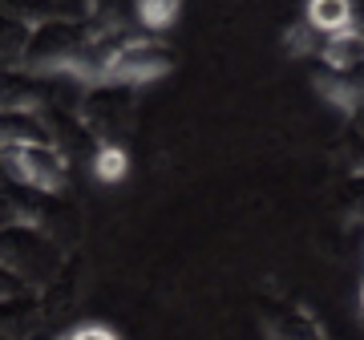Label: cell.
I'll use <instances>...</instances> for the list:
<instances>
[{
  "instance_id": "ba28073f",
  "label": "cell",
  "mask_w": 364,
  "mask_h": 340,
  "mask_svg": "<svg viewBox=\"0 0 364 340\" xmlns=\"http://www.w3.org/2000/svg\"><path fill=\"white\" fill-rule=\"evenodd\" d=\"M0 13L13 16L16 25L37 28V25L57 21V16H61V9H57V0H0Z\"/></svg>"
},
{
  "instance_id": "3957f363",
  "label": "cell",
  "mask_w": 364,
  "mask_h": 340,
  "mask_svg": "<svg viewBox=\"0 0 364 340\" xmlns=\"http://www.w3.org/2000/svg\"><path fill=\"white\" fill-rule=\"evenodd\" d=\"M45 93L33 73H0V114H37Z\"/></svg>"
},
{
  "instance_id": "277c9868",
  "label": "cell",
  "mask_w": 364,
  "mask_h": 340,
  "mask_svg": "<svg viewBox=\"0 0 364 340\" xmlns=\"http://www.w3.org/2000/svg\"><path fill=\"white\" fill-rule=\"evenodd\" d=\"M320 61H324V69H332V73H352L356 65H364V33L360 28H348V33L324 37Z\"/></svg>"
},
{
  "instance_id": "7c38bea8",
  "label": "cell",
  "mask_w": 364,
  "mask_h": 340,
  "mask_svg": "<svg viewBox=\"0 0 364 340\" xmlns=\"http://www.w3.org/2000/svg\"><path fill=\"white\" fill-rule=\"evenodd\" d=\"M61 340H69V336H61Z\"/></svg>"
},
{
  "instance_id": "6da1fadb",
  "label": "cell",
  "mask_w": 364,
  "mask_h": 340,
  "mask_svg": "<svg viewBox=\"0 0 364 340\" xmlns=\"http://www.w3.org/2000/svg\"><path fill=\"white\" fill-rule=\"evenodd\" d=\"M0 166L13 174L16 183L33 186L41 195H61L69 183V162L65 154L49 142H21L0 150Z\"/></svg>"
},
{
  "instance_id": "9c48e42d",
  "label": "cell",
  "mask_w": 364,
  "mask_h": 340,
  "mask_svg": "<svg viewBox=\"0 0 364 340\" xmlns=\"http://www.w3.org/2000/svg\"><path fill=\"white\" fill-rule=\"evenodd\" d=\"M182 13V0H134V21H142L150 33H166Z\"/></svg>"
},
{
  "instance_id": "8992f818",
  "label": "cell",
  "mask_w": 364,
  "mask_h": 340,
  "mask_svg": "<svg viewBox=\"0 0 364 340\" xmlns=\"http://www.w3.org/2000/svg\"><path fill=\"white\" fill-rule=\"evenodd\" d=\"M316 90L324 93L332 105H340L344 114H356L364 105V85L360 81H348V73H332V69H328V73L316 78Z\"/></svg>"
},
{
  "instance_id": "52a82bcc",
  "label": "cell",
  "mask_w": 364,
  "mask_h": 340,
  "mask_svg": "<svg viewBox=\"0 0 364 340\" xmlns=\"http://www.w3.org/2000/svg\"><path fill=\"white\" fill-rule=\"evenodd\" d=\"M126 174H130V154H126V146L102 142L93 150V179H97V183H105V186L126 183Z\"/></svg>"
},
{
  "instance_id": "7a4b0ae2",
  "label": "cell",
  "mask_w": 364,
  "mask_h": 340,
  "mask_svg": "<svg viewBox=\"0 0 364 340\" xmlns=\"http://www.w3.org/2000/svg\"><path fill=\"white\" fill-rule=\"evenodd\" d=\"M174 69V53L158 41H138L126 37L114 49L109 65L102 73V85H117V90H134V85H150V81L166 78Z\"/></svg>"
},
{
  "instance_id": "8fae6325",
  "label": "cell",
  "mask_w": 364,
  "mask_h": 340,
  "mask_svg": "<svg viewBox=\"0 0 364 340\" xmlns=\"http://www.w3.org/2000/svg\"><path fill=\"white\" fill-rule=\"evenodd\" d=\"M360 312H364V284H360Z\"/></svg>"
},
{
  "instance_id": "5b68a950",
  "label": "cell",
  "mask_w": 364,
  "mask_h": 340,
  "mask_svg": "<svg viewBox=\"0 0 364 340\" xmlns=\"http://www.w3.org/2000/svg\"><path fill=\"white\" fill-rule=\"evenodd\" d=\"M308 25L320 37H336L352 28V0H308Z\"/></svg>"
},
{
  "instance_id": "30bf717a",
  "label": "cell",
  "mask_w": 364,
  "mask_h": 340,
  "mask_svg": "<svg viewBox=\"0 0 364 340\" xmlns=\"http://www.w3.org/2000/svg\"><path fill=\"white\" fill-rule=\"evenodd\" d=\"M69 340H122L109 324H97V320H85V324H77L73 332H65Z\"/></svg>"
}]
</instances>
